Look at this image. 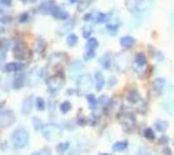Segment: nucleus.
Wrapping results in <instances>:
<instances>
[{"label": "nucleus", "mask_w": 174, "mask_h": 155, "mask_svg": "<svg viewBox=\"0 0 174 155\" xmlns=\"http://www.w3.org/2000/svg\"><path fill=\"white\" fill-rule=\"evenodd\" d=\"M12 143L16 148H23L29 143V133L25 129H16L12 135Z\"/></svg>", "instance_id": "obj_1"}, {"label": "nucleus", "mask_w": 174, "mask_h": 155, "mask_svg": "<svg viewBox=\"0 0 174 155\" xmlns=\"http://www.w3.org/2000/svg\"><path fill=\"white\" fill-rule=\"evenodd\" d=\"M55 10V2L53 0H46L40 5V12L41 14H52Z\"/></svg>", "instance_id": "obj_2"}, {"label": "nucleus", "mask_w": 174, "mask_h": 155, "mask_svg": "<svg viewBox=\"0 0 174 155\" xmlns=\"http://www.w3.org/2000/svg\"><path fill=\"white\" fill-rule=\"evenodd\" d=\"M14 56H15L16 59H19V60H22V59H26L27 57L26 48H25L23 45H16V46L14 48Z\"/></svg>", "instance_id": "obj_3"}, {"label": "nucleus", "mask_w": 174, "mask_h": 155, "mask_svg": "<svg viewBox=\"0 0 174 155\" xmlns=\"http://www.w3.org/2000/svg\"><path fill=\"white\" fill-rule=\"evenodd\" d=\"M52 15L55 16L56 19H61V21H65V19H68L69 14L67 12V11H64V10H60V8L55 7V10H53Z\"/></svg>", "instance_id": "obj_4"}, {"label": "nucleus", "mask_w": 174, "mask_h": 155, "mask_svg": "<svg viewBox=\"0 0 174 155\" xmlns=\"http://www.w3.org/2000/svg\"><path fill=\"white\" fill-rule=\"evenodd\" d=\"M23 64L22 63H8L5 66V71L7 72H15V71H22L23 69Z\"/></svg>", "instance_id": "obj_5"}, {"label": "nucleus", "mask_w": 174, "mask_h": 155, "mask_svg": "<svg viewBox=\"0 0 174 155\" xmlns=\"http://www.w3.org/2000/svg\"><path fill=\"white\" fill-rule=\"evenodd\" d=\"M32 108H33V98H26L23 101V103H22V112L25 114H27L32 110Z\"/></svg>", "instance_id": "obj_6"}, {"label": "nucleus", "mask_w": 174, "mask_h": 155, "mask_svg": "<svg viewBox=\"0 0 174 155\" xmlns=\"http://www.w3.org/2000/svg\"><path fill=\"white\" fill-rule=\"evenodd\" d=\"M120 44H121L122 48H129L135 44V39L131 37V35H125V37H121L120 39Z\"/></svg>", "instance_id": "obj_7"}, {"label": "nucleus", "mask_w": 174, "mask_h": 155, "mask_svg": "<svg viewBox=\"0 0 174 155\" xmlns=\"http://www.w3.org/2000/svg\"><path fill=\"white\" fill-rule=\"evenodd\" d=\"M103 83H105V80H103L102 74L97 72V74H95V86H97V90H102Z\"/></svg>", "instance_id": "obj_8"}, {"label": "nucleus", "mask_w": 174, "mask_h": 155, "mask_svg": "<svg viewBox=\"0 0 174 155\" xmlns=\"http://www.w3.org/2000/svg\"><path fill=\"white\" fill-rule=\"evenodd\" d=\"M68 147H69V143L68 142H63V143H59L56 150H57L59 154H65V151L68 150Z\"/></svg>", "instance_id": "obj_9"}, {"label": "nucleus", "mask_w": 174, "mask_h": 155, "mask_svg": "<svg viewBox=\"0 0 174 155\" xmlns=\"http://www.w3.org/2000/svg\"><path fill=\"white\" fill-rule=\"evenodd\" d=\"M139 99H140V97H139V93H137L136 90L129 91V94H128V101H129V102H137Z\"/></svg>", "instance_id": "obj_10"}, {"label": "nucleus", "mask_w": 174, "mask_h": 155, "mask_svg": "<svg viewBox=\"0 0 174 155\" xmlns=\"http://www.w3.org/2000/svg\"><path fill=\"white\" fill-rule=\"evenodd\" d=\"M25 83V75H19V76H16L15 79H14V87L15 89H19V87L22 86V84Z\"/></svg>", "instance_id": "obj_11"}, {"label": "nucleus", "mask_w": 174, "mask_h": 155, "mask_svg": "<svg viewBox=\"0 0 174 155\" xmlns=\"http://www.w3.org/2000/svg\"><path fill=\"white\" fill-rule=\"evenodd\" d=\"M67 44H68L69 46H75V45L78 44V37H76V34H69L68 37H67Z\"/></svg>", "instance_id": "obj_12"}, {"label": "nucleus", "mask_w": 174, "mask_h": 155, "mask_svg": "<svg viewBox=\"0 0 174 155\" xmlns=\"http://www.w3.org/2000/svg\"><path fill=\"white\" fill-rule=\"evenodd\" d=\"M98 46V41L95 38H90L87 41V50H94Z\"/></svg>", "instance_id": "obj_13"}, {"label": "nucleus", "mask_w": 174, "mask_h": 155, "mask_svg": "<svg viewBox=\"0 0 174 155\" xmlns=\"http://www.w3.org/2000/svg\"><path fill=\"white\" fill-rule=\"evenodd\" d=\"M136 66H139V67H144L146 66V57H144V55H137L136 56Z\"/></svg>", "instance_id": "obj_14"}, {"label": "nucleus", "mask_w": 174, "mask_h": 155, "mask_svg": "<svg viewBox=\"0 0 174 155\" xmlns=\"http://www.w3.org/2000/svg\"><path fill=\"white\" fill-rule=\"evenodd\" d=\"M127 146H128L127 142H120V143H116V144L113 146V148H114V151H122L127 148Z\"/></svg>", "instance_id": "obj_15"}, {"label": "nucleus", "mask_w": 174, "mask_h": 155, "mask_svg": "<svg viewBox=\"0 0 174 155\" xmlns=\"http://www.w3.org/2000/svg\"><path fill=\"white\" fill-rule=\"evenodd\" d=\"M60 110H61V113H67V112H69L71 110V102H68V101L63 102L60 105Z\"/></svg>", "instance_id": "obj_16"}, {"label": "nucleus", "mask_w": 174, "mask_h": 155, "mask_svg": "<svg viewBox=\"0 0 174 155\" xmlns=\"http://www.w3.org/2000/svg\"><path fill=\"white\" fill-rule=\"evenodd\" d=\"M35 103H37V109L38 110H45V101H44V98H37L35 99Z\"/></svg>", "instance_id": "obj_17"}, {"label": "nucleus", "mask_w": 174, "mask_h": 155, "mask_svg": "<svg viewBox=\"0 0 174 155\" xmlns=\"http://www.w3.org/2000/svg\"><path fill=\"white\" fill-rule=\"evenodd\" d=\"M87 101H89V103H90V105H91V106H97L98 103H99L97 99H95V97H94V95H91V94H89V95H87Z\"/></svg>", "instance_id": "obj_18"}, {"label": "nucleus", "mask_w": 174, "mask_h": 155, "mask_svg": "<svg viewBox=\"0 0 174 155\" xmlns=\"http://www.w3.org/2000/svg\"><path fill=\"white\" fill-rule=\"evenodd\" d=\"M102 64H103V67H105V68H109V67H110V59H109L108 55L102 59Z\"/></svg>", "instance_id": "obj_19"}, {"label": "nucleus", "mask_w": 174, "mask_h": 155, "mask_svg": "<svg viewBox=\"0 0 174 155\" xmlns=\"http://www.w3.org/2000/svg\"><path fill=\"white\" fill-rule=\"evenodd\" d=\"M106 18H108V15H105V14H98L97 22H98V23H102V22L106 21Z\"/></svg>", "instance_id": "obj_20"}, {"label": "nucleus", "mask_w": 174, "mask_h": 155, "mask_svg": "<svg viewBox=\"0 0 174 155\" xmlns=\"http://www.w3.org/2000/svg\"><path fill=\"white\" fill-rule=\"evenodd\" d=\"M144 135H146V137H147V139H154V136H155V135H154V132L151 131V129H147Z\"/></svg>", "instance_id": "obj_21"}, {"label": "nucleus", "mask_w": 174, "mask_h": 155, "mask_svg": "<svg viewBox=\"0 0 174 155\" xmlns=\"http://www.w3.org/2000/svg\"><path fill=\"white\" fill-rule=\"evenodd\" d=\"M27 18H29V16H27V14H23V15L19 16V22H21V23H25V22L27 21Z\"/></svg>", "instance_id": "obj_22"}, {"label": "nucleus", "mask_w": 174, "mask_h": 155, "mask_svg": "<svg viewBox=\"0 0 174 155\" xmlns=\"http://www.w3.org/2000/svg\"><path fill=\"white\" fill-rule=\"evenodd\" d=\"M92 57H94V50H89V52L86 53V59L90 60V59H92Z\"/></svg>", "instance_id": "obj_23"}, {"label": "nucleus", "mask_w": 174, "mask_h": 155, "mask_svg": "<svg viewBox=\"0 0 174 155\" xmlns=\"http://www.w3.org/2000/svg\"><path fill=\"white\" fill-rule=\"evenodd\" d=\"M90 33H91V30H90V29H85V30H83V35H85V37L87 38V37H90Z\"/></svg>", "instance_id": "obj_24"}, {"label": "nucleus", "mask_w": 174, "mask_h": 155, "mask_svg": "<svg viewBox=\"0 0 174 155\" xmlns=\"http://www.w3.org/2000/svg\"><path fill=\"white\" fill-rule=\"evenodd\" d=\"M3 4L4 5H11V3H12V0H2Z\"/></svg>", "instance_id": "obj_25"}, {"label": "nucleus", "mask_w": 174, "mask_h": 155, "mask_svg": "<svg viewBox=\"0 0 174 155\" xmlns=\"http://www.w3.org/2000/svg\"><path fill=\"white\" fill-rule=\"evenodd\" d=\"M83 19H85V21H89V19H91V14H86V15L83 16Z\"/></svg>", "instance_id": "obj_26"}, {"label": "nucleus", "mask_w": 174, "mask_h": 155, "mask_svg": "<svg viewBox=\"0 0 174 155\" xmlns=\"http://www.w3.org/2000/svg\"><path fill=\"white\" fill-rule=\"evenodd\" d=\"M34 123H35V126L40 128V120H38V118H34Z\"/></svg>", "instance_id": "obj_27"}, {"label": "nucleus", "mask_w": 174, "mask_h": 155, "mask_svg": "<svg viewBox=\"0 0 174 155\" xmlns=\"http://www.w3.org/2000/svg\"><path fill=\"white\" fill-rule=\"evenodd\" d=\"M0 32H4V29H3V27H2V26H0Z\"/></svg>", "instance_id": "obj_28"}, {"label": "nucleus", "mask_w": 174, "mask_h": 155, "mask_svg": "<svg viewBox=\"0 0 174 155\" xmlns=\"http://www.w3.org/2000/svg\"><path fill=\"white\" fill-rule=\"evenodd\" d=\"M69 2H71V3H74V2H75V0H69Z\"/></svg>", "instance_id": "obj_29"}, {"label": "nucleus", "mask_w": 174, "mask_h": 155, "mask_svg": "<svg viewBox=\"0 0 174 155\" xmlns=\"http://www.w3.org/2000/svg\"><path fill=\"white\" fill-rule=\"evenodd\" d=\"M32 2H35V0H32Z\"/></svg>", "instance_id": "obj_30"}, {"label": "nucleus", "mask_w": 174, "mask_h": 155, "mask_svg": "<svg viewBox=\"0 0 174 155\" xmlns=\"http://www.w3.org/2000/svg\"><path fill=\"white\" fill-rule=\"evenodd\" d=\"M103 155H108V154H103Z\"/></svg>", "instance_id": "obj_31"}]
</instances>
